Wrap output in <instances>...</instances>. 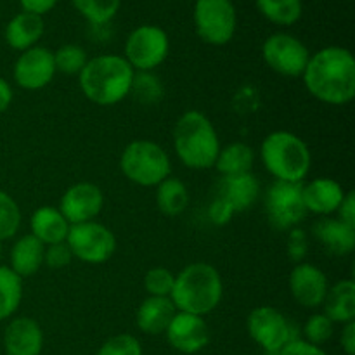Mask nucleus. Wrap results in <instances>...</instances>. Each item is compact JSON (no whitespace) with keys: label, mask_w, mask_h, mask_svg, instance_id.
Returning a JSON list of instances; mask_svg holds the SVG:
<instances>
[{"label":"nucleus","mask_w":355,"mask_h":355,"mask_svg":"<svg viewBox=\"0 0 355 355\" xmlns=\"http://www.w3.org/2000/svg\"><path fill=\"white\" fill-rule=\"evenodd\" d=\"M66 245L71 250L73 259L89 266H103L113 259L118 241L107 225L92 220L71 225Z\"/></svg>","instance_id":"11"},{"label":"nucleus","mask_w":355,"mask_h":355,"mask_svg":"<svg viewBox=\"0 0 355 355\" xmlns=\"http://www.w3.org/2000/svg\"><path fill=\"white\" fill-rule=\"evenodd\" d=\"M58 75L54 64V51L37 45L28 51L19 52L12 66V80L19 89L35 92L42 90Z\"/></svg>","instance_id":"13"},{"label":"nucleus","mask_w":355,"mask_h":355,"mask_svg":"<svg viewBox=\"0 0 355 355\" xmlns=\"http://www.w3.org/2000/svg\"><path fill=\"white\" fill-rule=\"evenodd\" d=\"M340 347L345 355H355V321L342 326L340 333Z\"/></svg>","instance_id":"43"},{"label":"nucleus","mask_w":355,"mask_h":355,"mask_svg":"<svg viewBox=\"0 0 355 355\" xmlns=\"http://www.w3.org/2000/svg\"><path fill=\"white\" fill-rule=\"evenodd\" d=\"M155 201L158 210L166 217H179L187 210L191 203V194L186 182L179 177L170 175L155 187Z\"/></svg>","instance_id":"27"},{"label":"nucleus","mask_w":355,"mask_h":355,"mask_svg":"<svg viewBox=\"0 0 355 355\" xmlns=\"http://www.w3.org/2000/svg\"><path fill=\"white\" fill-rule=\"evenodd\" d=\"M335 322L322 312H314L307 318L302 328V340L315 347H324L335 335Z\"/></svg>","instance_id":"34"},{"label":"nucleus","mask_w":355,"mask_h":355,"mask_svg":"<svg viewBox=\"0 0 355 355\" xmlns=\"http://www.w3.org/2000/svg\"><path fill=\"white\" fill-rule=\"evenodd\" d=\"M312 52L295 35L276 31L262 44V59L267 68L286 78H300Z\"/></svg>","instance_id":"12"},{"label":"nucleus","mask_w":355,"mask_h":355,"mask_svg":"<svg viewBox=\"0 0 355 355\" xmlns=\"http://www.w3.org/2000/svg\"><path fill=\"white\" fill-rule=\"evenodd\" d=\"M246 331L266 355H277L291 340L300 338L293 322L276 307L260 305L246 318Z\"/></svg>","instance_id":"9"},{"label":"nucleus","mask_w":355,"mask_h":355,"mask_svg":"<svg viewBox=\"0 0 355 355\" xmlns=\"http://www.w3.org/2000/svg\"><path fill=\"white\" fill-rule=\"evenodd\" d=\"M321 309L322 314L328 315L335 324L343 326L355 321V281L352 277L329 284Z\"/></svg>","instance_id":"25"},{"label":"nucleus","mask_w":355,"mask_h":355,"mask_svg":"<svg viewBox=\"0 0 355 355\" xmlns=\"http://www.w3.org/2000/svg\"><path fill=\"white\" fill-rule=\"evenodd\" d=\"M224 298V281L215 266L193 262L175 274L170 300L179 312L194 315L211 314Z\"/></svg>","instance_id":"4"},{"label":"nucleus","mask_w":355,"mask_h":355,"mask_svg":"<svg viewBox=\"0 0 355 355\" xmlns=\"http://www.w3.org/2000/svg\"><path fill=\"white\" fill-rule=\"evenodd\" d=\"M193 19L198 37L214 47L227 45L238 30V10L232 0H196Z\"/></svg>","instance_id":"7"},{"label":"nucleus","mask_w":355,"mask_h":355,"mask_svg":"<svg viewBox=\"0 0 355 355\" xmlns=\"http://www.w3.org/2000/svg\"><path fill=\"white\" fill-rule=\"evenodd\" d=\"M96 355H144L142 343L130 333L113 335L99 347Z\"/></svg>","instance_id":"36"},{"label":"nucleus","mask_w":355,"mask_h":355,"mask_svg":"<svg viewBox=\"0 0 355 355\" xmlns=\"http://www.w3.org/2000/svg\"><path fill=\"white\" fill-rule=\"evenodd\" d=\"M207 214L208 220L214 225H225L231 222L232 217H234V211L231 210V207H229L225 201H222L218 196H215L214 200L210 201Z\"/></svg>","instance_id":"39"},{"label":"nucleus","mask_w":355,"mask_h":355,"mask_svg":"<svg viewBox=\"0 0 355 355\" xmlns=\"http://www.w3.org/2000/svg\"><path fill=\"white\" fill-rule=\"evenodd\" d=\"M259 158L266 172L277 182L304 184L312 168V153L300 135L274 130L260 144Z\"/></svg>","instance_id":"5"},{"label":"nucleus","mask_w":355,"mask_h":355,"mask_svg":"<svg viewBox=\"0 0 355 355\" xmlns=\"http://www.w3.org/2000/svg\"><path fill=\"white\" fill-rule=\"evenodd\" d=\"M14 101L12 85L3 76H0V114L6 113Z\"/></svg>","instance_id":"44"},{"label":"nucleus","mask_w":355,"mask_h":355,"mask_svg":"<svg viewBox=\"0 0 355 355\" xmlns=\"http://www.w3.org/2000/svg\"><path fill=\"white\" fill-rule=\"evenodd\" d=\"M69 222L59 211L58 207H38L30 217V234L44 246L66 243L69 232Z\"/></svg>","instance_id":"23"},{"label":"nucleus","mask_w":355,"mask_h":355,"mask_svg":"<svg viewBox=\"0 0 355 355\" xmlns=\"http://www.w3.org/2000/svg\"><path fill=\"white\" fill-rule=\"evenodd\" d=\"M44 33V17L38 16V14L21 10V12L14 14L9 19V23L6 24L3 38H6V44L9 45L12 51L24 52L28 51V49L40 45Z\"/></svg>","instance_id":"21"},{"label":"nucleus","mask_w":355,"mask_h":355,"mask_svg":"<svg viewBox=\"0 0 355 355\" xmlns=\"http://www.w3.org/2000/svg\"><path fill=\"white\" fill-rule=\"evenodd\" d=\"M73 253L66 243H58V245L45 246L44 252V266L49 269H64L73 262Z\"/></svg>","instance_id":"38"},{"label":"nucleus","mask_w":355,"mask_h":355,"mask_svg":"<svg viewBox=\"0 0 355 355\" xmlns=\"http://www.w3.org/2000/svg\"><path fill=\"white\" fill-rule=\"evenodd\" d=\"M312 236L326 253L347 257L355 250V227L336 217H321L312 225Z\"/></svg>","instance_id":"20"},{"label":"nucleus","mask_w":355,"mask_h":355,"mask_svg":"<svg viewBox=\"0 0 355 355\" xmlns=\"http://www.w3.org/2000/svg\"><path fill=\"white\" fill-rule=\"evenodd\" d=\"M89 61V54L78 44H64L54 51L55 71L68 76H78Z\"/></svg>","instance_id":"32"},{"label":"nucleus","mask_w":355,"mask_h":355,"mask_svg":"<svg viewBox=\"0 0 355 355\" xmlns=\"http://www.w3.org/2000/svg\"><path fill=\"white\" fill-rule=\"evenodd\" d=\"M173 283H175V274L166 267H153L144 274V279H142L148 297L170 298Z\"/></svg>","instance_id":"35"},{"label":"nucleus","mask_w":355,"mask_h":355,"mask_svg":"<svg viewBox=\"0 0 355 355\" xmlns=\"http://www.w3.org/2000/svg\"><path fill=\"white\" fill-rule=\"evenodd\" d=\"M263 211L269 225L276 231L288 232L293 227H300L302 220L307 217L302 184L272 180L263 191Z\"/></svg>","instance_id":"10"},{"label":"nucleus","mask_w":355,"mask_h":355,"mask_svg":"<svg viewBox=\"0 0 355 355\" xmlns=\"http://www.w3.org/2000/svg\"><path fill=\"white\" fill-rule=\"evenodd\" d=\"M222 201L231 207L236 214L252 210L257 205L259 198L262 196V186L257 179L255 173H241V175L220 177L217 184V194Z\"/></svg>","instance_id":"19"},{"label":"nucleus","mask_w":355,"mask_h":355,"mask_svg":"<svg viewBox=\"0 0 355 355\" xmlns=\"http://www.w3.org/2000/svg\"><path fill=\"white\" fill-rule=\"evenodd\" d=\"M2 257H3V243H0V262H2Z\"/></svg>","instance_id":"45"},{"label":"nucleus","mask_w":355,"mask_h":355,"mask_svg":"<svg viewBox=\"0 0 355 355\" xmlns=\"http://www.w3.org/2000/svg\"><path fill=\"white\" fill-rule=\"evenodd\" d=\"M23 214L17 201L7 191L0 189V243L14 239L19 234Z\"/></svg>","instance_id":"31"},{"label":"nucleus","mask_w":355,"mask_h":355,"mask_svg":"<svg viewBox=\"0 0 355 355\" xmlns=\"http://www.w3.org/2000/svg\"><path fill=\"white\" fill-rule=\"evenodd\" d=\"M307 92L328 106H347L355 97V58L340 45H328L311 54L300 76Z\"/></svg>","instance_id":"1"},{"label":"nucleus","mask_w":355,"mask_h":355,"mask_svg":"<svg viewBox=\"0 0 355 355\" xmlns=\"http://www.w3.org/2000/svg\"><path fill=\"white\" fill-rule=\"evenodd\" d=\"M71 6L92 26H107L121 9V0H71Z\"/></svg>","instance_id":"30"},{"label":"nucleus","mask_w":355,"mask_h":355,"mask_svg":"<svg viewBox=\"0 0 355 355\" xmlns=\"http://www.w3.org/2000/svg\"><path fill=\"white\" fill-rule=\"evenodd\" d=\"M135 71L120 54L89 58L78 75V85L87 101L97 106H116L130 96Z\"/></svg>","instance_id":"2"},{"label":"nucleus","mask_w":355,"mask_h":355,"mask_svg":"<svg viewBox=\"0 0 355 355\" xmlns=\"http://www.w3.org/2000/svg\"><path fill=\"white\" fill-rule=\"evenodd\" d=\"M23 302V279L0 263V322H6L17 314Z\"/></svg>","instance_id":"28"},{"label":"nucleus","mask_w":355,"mask_h":355,"mask_svg":"<svg viewBox=\"0 0 355 355\" xmlns=\"http://www.w3.org/2000/svg\"><path fill=\"white\" fill-rule=\"evenodd\" d=\"M336 218H340L345 224L355 227V193L354 191H347L345 198L340 203L338 210H336Z\"/></svg>","instance_id":"41"},{"label":"nucleus","mask_w":355,"mask_h":355,"mask_svg":"<svg viewBox=\"0 0 355 355\" xmlns=\"http://www.w3.org/2000/svg\"><path fill=\"white\" fill-rule=\"evenodd\" d=\"M255 159L257 153L252 146L246 142H231L220 148L214 168H217L220 177L241 175V173L253 172Z\"/></svg>","instance_id":"26"},{"label":"nucleus","mask_w":355,"mask_h":355,"mask_svg":"<svg viewBox=\"0 0 355 355\" xmlns=\"http://www.w3.org/2000/svg\"><path fill=\"white\" fill-rule=\"evenodd\" d=\"M45 246L28 232L14 238L9 250V269L21 279L35 276L44 267Z\"/></svg>","instance_id":"22"},{"label":"nucleus","mask_w":355,"mask_h":355,"mask_svg":"<svg viewBox=\"0 0 355 355\" xmlns=\"http://www.w3.org/2000/svg\"><path fill=\"white\" fill-rule=\"evenodd\" d=\"M45 336L40 322L28 315H14L2 335L6 355H42Z\"/></svg>","instance_id":"17"},{"label":"nucleus","mask_w":355,"mask_h":355,"mask_svg":"<svg viewBox=\"0 0 355 355\" xmlns=\"http://www.w3.org/2000/svg\"><path fill=\"white\" fill-rule=\"evenodd\" d=\"M277 355H328L322 347H315L302 338H295Z\"/></svg>","instance_id":"40"},{"label":"nucleus","mask_w":355,"mask_h":355,"mask_svg":"<svg viewBox=\"0 0 355 355\" xmlns=\"http://www.w3.org/2000/svg\"><path fill=\"white\" fill-rule=\"evenodd\" d=\"M175 312L177 309L170 298L146 297L135 312V324L144 335H165Z\"/></svg>","instance_id":"24"},{"label":"nucleus","mask_w":355,"mask_h":355,"mask_svg":"<svg viewBox=\"0 0 355 355\" xmlns=\"http://www.w3.org/2000/svg\"><path fill=\"white\" fill-rule=\"evenodd\" d=\"M170 54L168 33L158 24H141L128 33L123 58L135 73L158 69Z\"/></svg>","instance_id":"8"},{"label":"nucleus","mask_w":355,"mask_h":355,"mask_svg":"<svg viewBox=\"0 0 355 355\" xmlns=\"http://www.w3.org/2000/svg\"><path fill=\"white\" fill-rule=\"evenodd\" d=\"M255 6L269 23L281 28L297 24L304 14L302 0H255Z\"/></svg>","instance_id":"29"},{"label":"nucleus","mask_w":355,"mask_h":355,"mask_svg":"<svg viewBox=\"0 0 355 355\" xmlns=\"http://www.w3.org/2000/svg\"><path fill=\"white\" fill-rule=\"evenodd\" d=\"M177 159L189 170H210L220 153V139L214 121L198 110H187L177 120L172 134Z\"/></svg>","instance_id":"3"},{"label":"nucleus","mask_w":355,"mask_h":355,"mask_svg":"<svg viewBox=\"0 0 355 355\" xmlns=\"http://www.w3.org/2000/svg\"><path fill=\"white\" fill-rule=\"evenodd\" d=\"M58 2L59 0H19V6L21 10L38 14V16L44 17L45 14H49L58 6Z\"/></svg>","instance_id":"42"},{"label":"nucleus","mask_w":355,"mask_h":355,"mask_svg":"<svg viewBox=\"0 0 355 355\" xmlns=\"http://www.w3.org/2000/svg\"><path fill=\"white\" fill-rule=\"evenodd\" d=\"M120 170L135 186L156 187L172 175V158L158 142L137 139L128 142L121 151Z\"/></svg>","instance_id":"6"},{"label":"nucleus","mask_w":355,"mask_h":355,"mask_svg":"<svg viewBox=\"0 0 355 355\" xmlns=\"http://www.w3.org/2000/svg\"><path fill=\"white\" fill-rule=\"evenodd\" d=\"M130 96H134L141 104L151 106V104L159 103L163 99L165 87H163L162 80L155 75V71L135 73Z\"/></svg>","instance_id":"33"},{"label":"nucleus","mask_w":355,"mask_h":355,"mask_svg":"<svg viewBox=\"0 0 355 355\" xmlns=\"http://www.w3.org/2000/svg\"><path fill=\"white\" fill-rule=\"evenodd\" d=\"M345 194V187L331 177H315L302 184V198L307 215H318L319 218L333 217Z\"/></svg>","instance_id":"18"},{"label":"nucleus","mask_w":355,"mask_h":355,"mask_svg":"<svg viewBox=\"0 0 355 355\" xmlns=\"http://www.w3.org/2000/svg\"><path fill=\"white\" fill-rule=\"evenodd\" d=\"M58 208L69 225L92 222L103 211L104 193L97 184L82 180L69 186L62 193Z\"/></svg>","instance_id":"14"},{"label":"nucleus","mask_w":355,"mask_h":355,"mask_svg":"<svg viewBox=\"0 0 355 355\" xmlns=\"http://www.w3.org/2000/svg\"><path fill=\"white\" fill-rule=\"evenodd\" d=\"M288 288H290L291 298L300 307L321 309L326 293L329 290V279L321 267L311 262L295 263L288 276Z\"/></svg>","instance_id":"15"},{"label":"nucleus","mask_w":355,"mask_h":355,"mask_svg":"<svg viewBox=\"0 0 355 355\" xmlns=\"http://www.w3.org/2000/svg\"><path fill=\"white\" fill-rule=\"evenodd\" d=\"M166 342L175 352L194 355L210 343V328L205 318L187 312H175L165 331Z\"/></svg>","instance_id":"16"},{"label":"nucleus","mask_w":355,"mask_h":355,"mask_svg":"<svg viewBox=\"0 0 355 355\" xmlns=\"http://www.w3.org/2000/svg\"><path fill=\"white\" fill-rule=\"evenodd\" d=\"M311 239L305 229L293 227L286 232V255L293 263L305 262L309 255Z\"/></svg>","instance_id":"37"}]
</instances>
